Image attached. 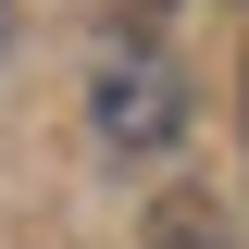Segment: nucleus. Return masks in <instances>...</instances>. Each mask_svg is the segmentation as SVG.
I'll return each instance as SVG.
<instances>
[{
    "label": "nucleus",
    "instance_id": "nucleus-1",
    "mask_svg": "<svg viewBox=\"0 0 249 249\" xmlns=\"http://www.w3.org/2000/svg\"><path fill=\"white\" fill-rule=\"evenodd\" d=\"M88 124L112 137V150H175V137H187V75L162 50H112L88 75Z\"/></svg>",
    "mask_w": 249,
    "mask_h": 249
},
{
    "label": "nucleus",
    "instance_id": "nucleus-2",
    "mask_svg": "<svg viewBox=\"0 0 249 249\" xmlns=\"http://www.w3.org/2000/svg\"><path fill=\"white\" fill-rule=\"evenodd\" d=\"M137 249H237V237H224V199H199V187H150Z\"/></svg>",
    "mask_w": 249,
    "mask_h": 249
},
{
    "label": "nucleus",
    "instance_id": "nucleus-3",
    "mask_svg": "<svg viewBox=\"0 0 249 249\" xmlns=\"http://www.w3.org/2000/svg\"><path fill=\"white\" fill-rule=\"evenodd\" d=\"M237 88H249V75H237ZM237 112H249V100H237Z\"/></svg>",
    "mask_w": 249,
    "mask_h": 249
}]
</instances>
